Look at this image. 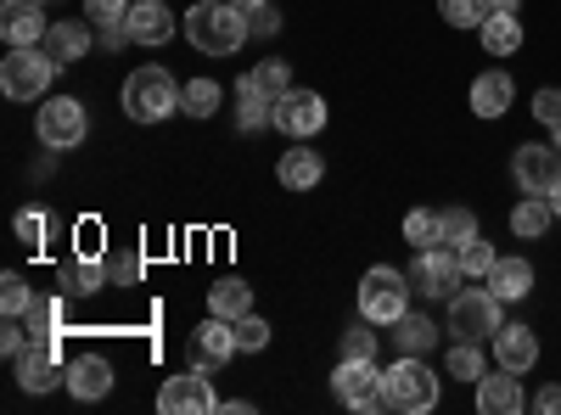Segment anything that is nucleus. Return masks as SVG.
Here are the masks:
<instances>
[{
  "instance_id": "1",
  "label": "nucleus",
  "mask_w": 561,
  "mask_h": 415,
  "mask_svg": "<svg viewBox=\"0 0 561 415\" xmlns=\"http://www.w3.org/2000/svg\"><path fill=\"white\" fill-rule=\"evenodd\" d=\"M248 34H253L248 12L230 7V0H197V7L185 12V39H192L203 57H237Z\"/></svg>"
},
{
  "instance_id": "2",
  "label": "nucleus",
  "mask_w": 561,
  "mask_h": 415,
  "mask_svg": "<svg viewBox=\"0 0 561 415\" xmlns=\"http://www.w3.org/2000/svg\"><path fill=\"white\" fill-rule=\"evenodd\" d=\"M382 399L399 415H433L438 399H444V382H438V371L421 354H399L382 371Z\"/></svg>"
},
{
  "instance_id": "3",
  "label": "nucleus",
  "mask_w": 561,
  "mask_h": 415,
  "mask_svg": "<svg viewBox=\"0 0 561 415\" xmlns=\"http://www.w3.org/2000/svg\"><path fill=\"white\" fill-rule=\"evenodd\" d=\"M118 102H124V118H135V124H163L185 102V84L169 68H158V62H140L124 79V96Z\"/></svg>"
},
{
  "instance_id": "4",
  "label": "nucleus",
  "mask_w": 561,
  "mask_h": 415,
  "mask_svg": "<svg viewBox=\"0 0 561 415\" xmlns=\"http://www.w3.org/2000/svg\"><path fill=\"white\" fill-rule=\"evenodd\" d=\"M62 68L51 62V51L45 45H12L7 62H0V90H7L12 102H39L45 90H51Z\"/></svg>"
},
{
  "instance_id": "5",
  "label": "nucleus",
  "mask_w": 561,
  "mask_h": 415,
  "mask_svg": "<svg viewBox=\"0 0 561 415\" xmlns=\"http://www.w3.org/2000/svg\"><path fill=\"white\" fill-rule=\"evenodd\" d=\"M410 275L393 269V264H377V269H365V281H359V314L370 320V326H393L399 314H410Z\"/></svg>"
},
{
  "instance_id": "6",
  "label": "nucleus",
  "mask_w": 561,
  "mask_h": 415,
  "mask_svg": "<svg viewBox=\"0 0 561 415\" xmlns=\"http://www.w3.org/2000/svg\"><path fill=\"white\" fill-rule=\"evenodd\" d=\"M505 303L489 292V287H460L455 298H449V314H444V326H449V337H466V343H494V332L505 326V314H500Z\"/></svg>"
},
{
  "instance_id": "7",
  "label": "nucleus",
  "mask_w": 561,
  "mask_h": 415,
  "mask_svg": "<svg viewBox=\"0 0 561 415\" xmlns=\"http://www.w3.org/2000/svg\"><path fill=\"white\" fill-rule=\"evenodd\" d=\"M84 129H90V118H84L79 96H51V102H39V113H34V135H39L45 152H73L84 141Z\"/></svg>"
},
{
  "instance_id": "8",
  "label": "nucleus",
  "mask_w": 561,
  "mask_h": 415,
  "mask_svg": "<svg viewBox=\"0 0 561 415\" xmlns=\"http://www.w3.org/2000/svg\"><path fill=\"white\" fill-rule=\"evenodd\" d=\"M460 281H466V269H460L455 247H421L415 264H410V287L433 303H449L460 292Z\"/></svg>"
},
{
  "instance_id": "9",
  "label": "nucleus",
  "mask_w": 561,
  "mask_h": 415,
  "mask_svg": "<svg viewBox=\"0 0 561 415\" xmlns=\"http://www.w3.org/2000/svg\"><path fill=\"white\" fill-rule=\"evenodd\" d=\"M62 337H28V348L12 359L18 365V388L23 393H51V388H68V365L57 354Z\"/></svg>"
},
{
  "instance_id": "10",
  "label": "nucleus",
  "mask_w": 561,
  "mask_h": 415,
  "mask_svg": "<svg viewBox=\"0 0 561 415\" xmlns=\"http://www.w3.org/2000/svg\"><path fill=\"white\" fill-rule=\"evenodd\" d=\"M332 393H337V404H348V410H365V415L388 410L377 359H343L337 371H332Z\"/></svg>"
},
{
  "instance_id": "11",
  "label": "nucleus",
  "mask_w": 561,
  "mask_h": 415,
  "mask_svg": "<svg viewBox=\"0 0 561 415\" xmlns=\"http://www.w3.org/2000/svg\"><path fill=\"white\" fill-rule=\"evenodd\" d=\"M511 180H517L523 197H545L561 180V147L556 141H523L511 152Z\"/></svg>"
},
{
  "instance_id": "12",
  "label": "nucleus",
  "mask_w": 561,
  "mask_h": 415,
  "mask_svg": "<svg viewBox=\"0 0 561 415\" xmlns=\"http://www.w3.org/2000/svg\"><path fill=\"white\" fill-rule=\"evenodd\" d=\"M158 410L163 415H208V410H219V393H214L208 371H197V365H192V371H180V377L163 382Z\"/></svg>"
},
{
  "instance_id": "13",
  "label": "nucleus",
  "mask_w": 561,
  "mask_h": 415,
  "mask_svg": "<svg viewBox=\"0 0 561 415\" xmlns=\"http://www.w3.org/2000/svg\"><path fill=\"white\" fill-rule=\"evenodd\" d=\"M275 129L280 135H293V141H309V135L325 129V96L320 90H287V96L275 102Z\"/></svg>"
},
{
  "instance_id": "14",
  "label": "nucleus",
  "mask_w": 561,
  "mask_h": 415,
  "mask_svg": "<svg viewBox=\"0 0 561 415\" xmlns=\"http://www.w3.org/2000/svg\"><path fill=\"white\" fill-rule=\"evenodd\" d=\"M472 404L483 415H523L528 410V393H523V377L505 371V365H494V371H483L472 382Z\"/></svg>"
},
{
  "instance_id": "15",
  "label": "nucleus",
  "mask_w": 561,
  "mask_h": 415,
  "mask_svg": "<svg viewBox=\"0 0 561 415\" xmlns=\"http://www.w3.org/2000/svg\"><path fill=\"white\" fill-rule=\"evenodd\" d=\"M230 354H237V332H230V320H219V314H208L203 326L192 332V343H185V359H192L197 371H208V377L219 371Z\"/></svg>"
},
{
  "instance_id": "16",
  "label": "nucleus",
  "mask_w": 561,
  "mask_h": 415,
  "mask_svg": "<svg viewBox=\"0 0 561 415\" xmlns=\"http://www.w3.org/2000/svg\"><path fill=\"white\" fill-rule=\"evenodd\" d=\"M483 287H489L500 303H517V298H528V292H534V264H528L523 253H500V258H494V269L483 275Z\"/></svg>"
},
{
  "instance_id": "17",
  "label": "nucleus",
  "mask_w": 561,
  "mask_h": 415,
  "mask_svg": "<svg viewBox=\"0 0 561 415\" xmlns=\"http://www.w3.org/2000/svg\"><path fill=\"white\" fill-rule=\"evenodd\" d=\"M45 12H39V0H7L0 7V39L7 45H39L45 39Z\"/></svg>"
},
{
  "instance_id": "18",
  "label": "nucleus",
  "mask_w": 561,
  "mask_h": 415,
  "mask_svg": "<svg viewBox=\"0 0 561 415\" xmlns=\"http://www.w3.org/2000/svg\"><path fill=\"white\" fill-rule=\"evenodd\" d=\"M107 281H113V269H107L102 258H90V253H73V258L57 269V287H62V298H96Z\"/></svg>"
},
{
  "instance_id": "19",
  "label": "nucleus",
  "mask_w": 561,
  "mask_h": 415,
  "mask_svg": "<svg viewBox=\"0 0 561 415\" xmlns=\"http://www.w3.org/2000/svg\"><path fill=\"white\" fill-rule=\"evenodd\" d=\"M494 365L528 377L534 365H539V337H534L528 326H500V332H494Z\"/></svg>"
},
{
  "instance_id": "20",
  "label": "nucleus",
  "mask_w": 561,
  "mask_h": 415,
  "mask_svg": "<svg viewBox=\"0 0 561 415\" xmlns=\"http://www.w3.org/2000/svg\"><path fill=\"white\" fill-rule=\"evenodd\" d=\"M68 393L84 399V404L107 399V393H113V365H107L102 354H79V359L68 365Z\"/></svg>"
},
{
  "instance_id": "21",
  "label": "nucleus",
  "mask_w": 561,
  "mask_h": 415,
  "mask_svg": "<svg viewBox=\"0 0 561 415\" xmlns=\"http://www.w3.org/2000/svg\"><path fill=\"white\" fill-rule=\"evenodd\" d=\"M129 39L135 45H169L174 39V12L163 0H135L129 7Z\"/></svg>"
},
{
  "instance_id": "22",
  "label": "nucleus",
  "mask_w": 561,
  "mask_h": 415,
  "mask_svg": "<svg viewBox=\"0 0 561 415\" xmlns=\"http://www.w3.org/2000/svg\"><path fill=\"white\" fill-rule=\"evenodd\" d=\"M511 102H517V84H511V73L489 68V73L472 79V113H478V118H505Z\"/></svg>"
},
{
  "instance_id": "23",
  "label": "nucleus",
  "mask_w": 561,
  "mask_h": 415,
  "mask_svg": "<svg viewBox=\"0 0 561 415\" xmlns=\"http://www.w3.org/2000/svg\"><path fill=\"white\" fill-rule=\"evenodd\" d=\"M478 39L489 57H517L523 51V12H489L478 23Z\"/></svg>"
},
{
  "instance_id": "24",
  "label": "nucleus",
  "mask_w": 561,
  "mask_h": 415,
  "mask_svg": "<svg viewBox=\"0 0 561 415\" xmlns=\"http://www.w3.org/2000/svg\"><path fill=\"white\" fill-rule=\"evenodd\" d=\"M280 186L287 192H309V186H320V174H325V158L320 152H309L304 141H293V152H280Z\"/></svg>"
},
{
  "instance_id": "25",
  "label": "nucleus",
  "mask_w": 561,
  "mask_h": 415,
  "mask_svg": "<svg viewBox=\"0 0 561 415\" xmlns=\"http://www.w3.org/2000/svg\"><path fill=\"white\" fill-rule=\"evenodd\" d=\"M39 45L51 51L57 68H73V62H84V51H90V23H51Z\"/></svg>"
},
{
  "instance_id": "26",
  "label": "nucleus",
  "mask_w": 561,
  "mask_h": 415,
  "mask_svg": "<svg viewBox=\"0 0 561 415\" xmlns=\"http://www.w3.org/2000/svg\"><path fill=\"white\" fill-rule=\"evenodd\" d=\"M393 348L399 354H427V348H438V326H433V320L427 314H399L393 320Z\"/></svg>"
},
{
  "instance_id": "27",
  "label": "nucleus",
  "mask_w": 561,
  "mask_h": 415,
  "mask_svg": "<svg viewBox=\"0 0 561 415\" xmlns=\"http://www.w3.org/2000/svg\"><path fill=\"white\" fill-rule=\"evenodd\" d=\"M208 314H219V320H242V314H253V287L248 281H219V287H208Z\"/></svg>"
},
{
  "instance_id": "28",
  "label": "nucleus",
  "mask_w": 561,
  "mask_h": 415,
  "mask_svg": "<svg viewBox=\"0 0 561 415\" xmlns=\"http://www.w3.org/2000/svg\"><path fill=\"white\" fill-rule=\"evenodd\" d=\"M550 203L545 197H523L517 208H511V237H517V242H539L545 237V230H550Z\"/></svg>"
},
{
  "instance_id": "29",
  "label": "nucleus",
  "mask_w": 561,
  "mask_h": 415,
  "mask_svg": "<svg viewBox=\"0 0 561 415\" xmlns=\"http://www.w3.org/2000/svg\"><path fill=\"white\" fill-rule=\"evenodd\" d=\"M483 371H489L483 343H466V337H455V343H449V354H444V377H455V382H478Z\"/></svg>"
},
{
  "instance_id": "30",
  "label": "nucleus",
  "mask_w": 561,
  "mask_h": 415,
  "mask_svg": "<svg viewBox=\"0 0 561 415\" xmlns=\"http://www.w3.org/2000/svg\"><path fill=\"white\" fill-rule=\"evenodd\" d=\"M242 90H264L270 102H280V96L293 90V68L280 62V57H270V62H259V68H248V73H242Z\"/></svg>"
},
{
  "instance_id": "31",
  "label": "nucleus",
  "mask_w": 561,
  "mask_h": 415,
  "mask_svg": "<svg viewBox=\"0 0 561 415\" xmlns=\"http://www.w3.org/2000/svg\"><path fill=\"white\" fill-rule=\"evenodd\" d=\"M23 326H28V337H62L68 326H62V298H34V309L23 314Z\"/></svg>"
},
{
  "instance_id": "32",
  "label": "nucleus",
  "mask_w": 561,
  "mask_h": 415,
  "mask_svg": "<svg viewBox=\"0 0 561 415\" xmlns=\"http://www.w3.org/2000/svg\"><path fill=\"white\" fill-rule=\"evenodd\" d=\"M478 237V214L472 208H444L438 214V247H460Z\"/></svg>"
},
{
  "instance_id": "33",
  "label": "nucleus",
  "mask_w": 561,
  "mask_h": 415,
  "mask_svg": "<svg viewBox=\"0 0 561 415\" xmlns=\"http://www.w3.org/2000/svg\"><path fill=\"white\" fill-rule=\"evenodd\" d=\"M28 309H34V292H28V281H23L18 269H7V275H0V314H7V320H23Z\"/></svg>"
},
{
  "instance_id": "34",
  "label": "nucleus",
  "mask_w": 561,
  "mask_h": 415,
  "mask_svg": "<svg viewBox=\"0 0 561 415\" xmlns=\"http://www.w3.org/2000/svg\"><path fill=\"white\" fill-rule=\"evenodd\" d=\"M237 96H242L237 129H264V124H275V102L264 96V90H242V84H237Z\"/></svg>"
},
{
  "instance_id": "35",
  "label": "nucleus",
  "mask_w": 561,
  "mask_h": 415,
  "mask_svg": "<svg viewBox=\"0 0 561 415\" xmlns=\"http://www.w3.org/2000/svg\"><path fill=\"white\" fill-rule=\"evenodd\" d=\"M404 242L421 253V247H438V208H410L404 214Z\"/></svg>"
},
{
  "instance_id": "36",
  "label": "nucleus",
  "mask_w": 561,
  "mask_h": 415,
  "mask_svg": "<svg viewBox=\"0 0 561 415\" xmlns=\"http://www.w3.org/2000/svg\"><path fill=\"white\" fill-rule=\"evenodd\" d=\"M337 348H343V359H377V354H382V343H377V332H370V320H365V314L337 337Z\"/></svg>"
},
{
  "instance_id": "37",
  "label": "nucleus",
  "mask_w": 561,
  "mask_h": 415,
  "mask_svg": "<svg viewBox=\"0 0 561 415\" xmlns=\"http://www.w3.org/2000/svg\"><path fill=\"white\" fill-rule=\"evenodd\" d=\"M214 107H219V79H192L185 84V102H180V113H192V118H214Z\"/></svg>"
},
{
  "instance_id": "38",
  "label": "nucleus",
  "mask_w": 561,
  "mask_h": 415,
  "mask_svg": "<svg viewBox=\"0 0 561 415\" xmlns=\"http://www.w3.org/2000/svg\"><path fill=\"white\" fill-rule=\"evenodd\" d=\"M438 18L449 28H478L489 18V0H438Z\"/></svg>"
},
{
  "instance_id": "39",
  "label": "nucleus",
  "mask_w": 561,
  "mask_h": 415,
  "mask_svg": "<svg viewBox=\"0 0 561 415\" xmlns=\"http://www.w3.org/2000/svg\"><path fill=\"white\" fill-rule=\"evenodd\" d=\"M455 258H460V269H466V275H478V281H483V275L494 269V258H500V253H494V242L472 237V242H460V247H455Z\"/></svg>"
},
{
  "instance_id": "40",
  "label": "nucleus",
  "mask_w": 561,
  "mask_h": 415,
  "mask_svg": "<svg viewBox=\"0 0 561 415\" xmlns=\"http://www.w3.org/2000/svg\"><path fill=\"white\" fill-rule=\"evenodd\" d=\"M230 332H237V354H259V348H270V326H264V314H242V320H230Z\"/></svg>"
},
{
  "instance_id": "41",
  "label": "nucleus",
  "mask_w": 561,
  "mask_h": 415,
  "mask_svg": "<svg viewBox=\"0 0 561 415\" xmlns=\"http://www.w3.org/2000/svg\"><path fill=\"white\" fill-rule=\"evenodd\" d=\"M129 7H135V0H84V23L124 28V23H129Z\"/></svg>"
},
{
  "instance_id": "42",
  "label": "nucleus",
  "mask_w": 561,
  "mask_h": 415,
  "mask_svg": "<svg viewBox=\"0 0 561 415\" xmlns=\"http://www.w3.org/2000/svg\"><path fill=\"white\" fill-rule=\"evenodd\" d=\"M45 237H51V214H45V208H23L18 214V242L23 247H45Z\"/></svg>"
},
{
  "instance_id": "43",
  "label": "nucleus",
  "mask_w": 561,
  "mask_h": 415,
  "mask_svg": "<svg viewBox=\"0 0 561 415\" xmlns=\"http://www.w3.org/2000/svg\"><path fill=\"white\" fill-rule=\"evenodd\" d=\"M528 113H534L539 124H550V129H556V124H561V90H556V84L534 90V107H528Z\"/></svg>"
},
{
  "instance_id": "44",
  "label": "nucleus",
  "mask_w": 561,
  "mask_h": 415,
  "mask_svg": "<svg viewBox=\"0 0 561 415\" xmlns=\"http://www.w3.org/2000/svg\"><path fill=\"white\" fill-rule=\"evenodd\" d=\"M73 253H90V258H102V219H84L73 230Z\"/></svg>"
},
{
  "instance_id": "45",
  "label": "nucleus",
  "mask_w": 561,
  "mask_h": 415,
  "mask_svg": "<svg viewBox=\"0 0 561 415\" xmlns=\"http://www.w3.org/2000/svg\"><path fill=\"white\" fill-rule=\"evenodd\" d=\"M107 269H113V281H118V287H135V281H140V253L129 247V253H124V258H113Z\"/></svg>"
},
{
  "instance_id": "46",
  "label": "nucleus",
  "mask_w": 561,
  "mask_h": 415,
  "mask_svg": "<svg viewBox=\"0 0 561 415\" xmlns=\"http://www.w3.org/2000/svg\"><path fill=\"white\" fill-rule=\"evenodd\" d=\"M0 348H7L12 359L28 348V326H18V320H7V332H0Z\"/></svg>"
},
{
  "instance_id": "47",
  "label": "nucleus",
  "mask_w": 561,
  "mask_h": 415,
  "mask_svg": "<svg viewBox=\"0 0 561 415\" xmlns=\"http://www.w3.org/2000/svg\"><path fill=\"white\" fill-rule=\"evenodd\" d=\"M534 410H539V415H561V382L539 388V393H534Z\"/></svg>"
},
{
  "instance_id": "48",
  "label": "nucleus",
  "mask_w": 561,
  "mask_h": 415,
  "mask_svg": "<svg viewBox=\"0 0 561 415\" xmlns=\"http://www.w3.org/2000/svg\"><path fill=\"white\" fill-rule=\"evenodd\" d=\"M248 23H253V34H275L280 28V12L275 7H259V12H248Z\"/></svg>"
},
{
  "instance_id": "49",
  "label": "nucleus",
  "mask_w": 561,
  "mask_h": 415,
  "mask_svg": "<svg viewBox=\"0 0 561 415\" xmlns=\"http://www.w3.org/2000/svg\"><path fill=\"white\" fill-rule=\"evenodd\" d=\"M545 203H550V214H556V219H561V180H556V186H550V192H545Z\"/></svg>"
},
{
  "instance_id": "50",
  "label": "nucleus",
  "mask_w": 561,
  "mask_h": 415,
  "mask_svg": "<svg viewBox=\"0 0 561 415\" xmlns=\"http://www.w3.org/2000/svg\"><path fill=\"white\" fill-rule=\"evenodd\" d=\"M489 12H523V0H489Z\"/></svg>"
},
{
  "instance_id": "51",
  "label": "nucleus",
  "mask_w": 561,
  "mask_h": 415,
  "mask_svg": "<svg viewBox=\"0 0 561 415\" xmlns=\"http://www.w3.org/2000/svg\"><path fill=\"white\" fill-rule=\"evenodd\" d=\"M230 7H242V12H259V7H270V0H230Z\"/></svg>"
},
{
  "instance_id": "52",
  "label": "nucleus",
  "mask_w": 561,
  "mask_h": 415,
  "mask_svg": "<svg viewBox=\"0 0 561 415\" xmlns=\"http://www.w3.org/2000/svg\"><path fill=\"white\" fill-rule=\"evenodd\" d=\"M550 135H556V147H561V124H556V129H550Z\"/></svg>"
},
{
  "instance_id": "53",
  "label": "nucleus",
  "mask_w": 561,
  "mask_h": 415,
  "mask_svg": "<svg viewBox=\"0 0 561 415\" xmlns=\"http://www.w3.org/2000/svg\"><path fill=\"white\" fill-rule=\"evenodd\" d=\"M39 7H51V0H39Z\"/></svg>"
}]
</instances>
